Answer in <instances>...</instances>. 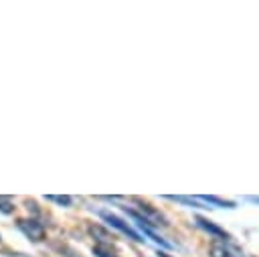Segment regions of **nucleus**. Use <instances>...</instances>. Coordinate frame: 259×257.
Wrapping results in <instances>:
<instances>
[{"label": "nucleus", "mask_w": 259, "mask_h": 257, "mask_svg": "<svg viewBox=\"0 0 259 257\" xmlns=\"http://www.w3.org/2000/svg\"><path fill=\"white\" fill-rule=\"evenodd\" d=\"M210 257H245L239 247L229 241H214L210 245Z\"/></svg>", "instance_id": "7ed1b4c3"}, {"label": "nucleus", "mask_w": 259, "mask_h": 257, "mask_svg": "<svg viewBox=\"0 0 259 257\" xmlns=\"http://www.w3.org/2000/svg\"><path fill=\"white\" fill-rule=\"evenodd\" d=\"M99 215H101V219H103V221H105L109 227H115L117 231H121V233H123V235H127L130 239H134V241H138V243H140V241H144V239H142V237H140V235H138V233H136V231H134V229H132L127 223H123V221H121L119 217H115L113 212L101 210Z\"/></svg>", "instance_id": "f257e3e1"}, {"label": "nucleus", "mask_w": 259, "mask_h": 257, "mask_svg": "<svg viewBox=\"0 0 259 257\" xmlns=\"http://www.w3.org/2000/svg\"><path fill=\"white\" fill-rule=\"evenodd\" d=\"M249 200H251V202H259V198H257V196H251Z\"/></svg>", "instance_id": "9b49d317"}, {"label": "nucleus", "mask_w": 259, "mask_h": 257, "mask_svg": "<svg viewBox=\"0 0 259 257\" xmlns=\"http://www.w3.org/2000/svg\"><path fill=\"white\" fill-rule=\"evenodd\" d=\"M194 221H196V225H198L202 231H206L208 235H212V237H219L221 241H229V239H231V237H229V233H227L225 229H221L219 225L210 223L208 219H204V217H196Z\"/></svg>", "instance_id": "20e7f679"}, {"label": "nucleus", "mask_w": 259, "mask_h": 257, "mask_svg": "<svg viewBox=\"0 0 259 257\" xmlns=\"http://www.w3.org/2000/svg\"><path fill=\"white\" fill-rule=\"evenodd\" d=\"M170 200H176V202H184V204H190V206H194V208H206V206H202V204H198L194 198H190V196H168Z\"/></svg>", "instance_id": "6e6552de"}, {"label": "nucleus", "mask_w": 259, "mask_h": 257, "mask_svg": "<svg viewBox=\"0 0 259 257\" xmlns=\"http://www.w3.org/2000/svg\"><path fill=\"white\" fill-rule=\"evenodd\" d=\"M47 200H53V202H57V204H65V206H69V204L73 202L71 196H55V194H49Z\"/></svg>", "instance_id": "1a4fd4ad"}, {"label": "nucleus", "mask_w": 259, "mask_h": 257, "mask_svg": "<svg viewBox=\"0 0 259 257\" xmlns=\"http://www.w3.org/2000/svg\"><path fill=\"white\" fill-rule=\"evenodd\" d=\"M0 210H2V212H6V215L14 210V206H12V202H10V198H8V196H0Z\"/></svg>", "instance_id": "9d476101"}, {"label": "nucleus", "mask_w": 259, "mask_h": 257, "mask_svg": "<svg viewBox=\"0 0 259 257\" xmlns=\"http://www.w3.org/2000/svg\"><path fill=\"white\" fill-rule=\"evenodd\" d=\"M18 229H20L28 239H32V241H36V243L45 239V229H42V225L36 223L34 219H20V221H18Z\"/></svg>", "instance_id": "f03ea898"}, {"label": "nucleus", "mask_w": 259, "mask_h": 257, "mask_svg": "<svg viewBox=\"0 0 259 257\" xmlns=\"http://www.w3.org/2000/svg\"><path fill=\"white\" fill-rule=\"evenodd\" d=\"M158 257H168V255L166 253H158Z\"/></svg>", "instance_id": "f8f14e48"}, {"label": "nucleus", "mask_w": 259, "mask_h": 257, "mask_svg": "<svg viewBox=\"0 0 259 257\" xmlns=\"http://www.w3.org/2000/svg\"><path fill=\"white\" fill-rule=\"evenodd\" d=\"M89 233H91L97 241H101V245H111L113 239H115L111 233H107V231H105L103 227H99V225H91V227H89Z\"/></svg>", "instance_id": "39448f33"}, {"label": "nucleus", "mask_w": 259, "mask_h": 257, "mask_svg": "<svg viewBox=\"0 0 259 257\" xmlns=\"http://www.w3.org/2000/svg\"><path fill=\"white\" fill-rule=\"evenodd\" d=\"M93 253L97 257H117V253L111 251V245H95L93 247Z\"/></svg>", "instance_id": "0eeeda50"}, {"label": "nucleus", "mask_w": 259, "mask_h": 257, "mask_svg": "<svg viewBox=\"0 0 259 257\" xmlns=\"http://www.w3.org/2000/svg\"><path fill=\"white\" fill-rule=\"evenodd\" d=\"M200 200H204V202H208V204H217V206H227V208H233V206H235V202L223 200V198H219V196H200Z\"/></svg>", "instance_id": "423d86ee"}]
</instances>
